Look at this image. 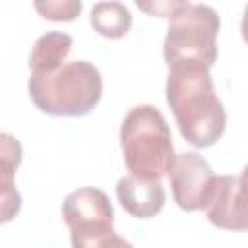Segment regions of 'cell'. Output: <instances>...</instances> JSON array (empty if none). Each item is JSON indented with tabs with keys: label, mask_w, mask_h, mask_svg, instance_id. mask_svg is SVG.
I'll list each match as a JSON object with an SVG mask.
<instances>
[{
	"label": "cell",
	"mask_w": 248,
	"mask_h": 248,
	"mask_svg": "<svg viewBox=\"0 0 248 248\" xmlns=\"http://www.w3.org/2000/svg\"><path fill=\"white\" fill-rule=\"evenodd\" d=\"M167 103L172 108L182 138L194 147H211L225 132L227 114L209 68L198 62H182L169 68Z\"/></svg>",
	"instance_id": "6da1fadb"
},
{
	"label": "cell",
	"mask_w": 248,
	"mask_h": 248,
	"mask_svg": "<svg viewBox=\"0 0 248 248\" xmlns=\"http://www.w3.org/2000/svg\"><path fill=\"white\" fill-rule=\"evenodd\" d=\"M27 91L33 105L50 116H83L103 95V78L87 60H64L52 70L31 72Z\"/></svg>",
	"instance_id": "7a4b0ae2"
},
{
	"label": "cell",
	"mask_w": 248,
	"mask_h": 248,
	"mask_svg": "<svg viewBox=\"0 0 248 248\" xmlns=\"http://www.w3.org/2000/svg\"><path fill=\"white\" fill-rule=\"evenodd\" d=\"M120 147L126 169L138 178L161 180L176 157L170 128L153 105H138L128 110L120 126Z\"/></svg>",
	"instance_id": "3957f363"
},
{
	"label": "cell",
	"mask_w": 248,
	"mask_h": 248,
	"mask_svg": "<svg viewBox=\"0 0 248 248\" xmlns=\"http://www.w3.org/2000/svg\"><path fill=\"white\" fill-rule=\"evenodd\" d=\"M221 19L207 4L182 2L169 17L163 56L167 66L182 62H198L211 68L217 62V35Z\"/></svg>",
	"instance_id": "277c9868"
},
{
	"label": "cell",
	"mask_w": 248,
	"mask_h": 248,
	"mask_svg": "<svg viewBox=\"0 0 248 248\" xmlns=\"http://www.w3.org/2000/svg\"><path fill=\"white\" fill-rule=\"evenodd\" d=\"M62 217L70 229V240H87L114 231V209L99 188H78L62 202Z\"/></svg>",
	"instance_id": "5b68a950"
},
{
	"label": "cell",
	"mask_w": 248,
	"mask_h": 248,
	"mask_svg": "<svg viewBox=\"0 0 248 248\" xmlns=\"http://www.w3.org/2000/svg\"><path fill=\"white\" fill-rule=\"evenodd\" d=\"M169 178H170L172 198L180 209L184 211L205 209L213 190L215 172L200 153L196 151L178 153L169 170Z\"/></svg>",
	"instance_id": "8992f818"
},
{
	"label": "cell",
	"mask_w": 248,
	"mask_h": 248,
	"mask_svg": "<svg viewBox=\"0 0 248 248\" xmlns=\"http://www.w3.org/2000/svg\"><path fill=\"white\" fill-rule=\"evenodd\" d=\"M207 221L225 231H246L244 209V172L238 176H215L209 202L205 205Z\"/></svg>",
	"instance_id": "52a82bcc"
},
{
	"label": "cell",
	"mask_w": 248,
	"mask_h": 248,
	"mask_svg": "<svg viewBox=\"0 0 248 248\" xmlns=\"http://www.w3.org/2000/svg\"><path fill=\"white\" fill-rule=\"evenodd\" d=\"M116 198L126 213L136 219H149L155 217L167 200L165 188L161 180L151 178H138L126 174L116 182Z\"/></svg>",
	"instance_id": "ba28073f"
},
{
	"label": "cell",
	"mask_w": 248,
	"mask_h": 248,
	"mask_svg": "<svg viewBox=\"0 0 248 248\" xmlns=\"http://www.w3.org/2000/svg\"><path fill=\"white\" fill-rule=\"evenodd\" d=\"M21 157V141L14 134L0 132V225L16 219L21 209V194L14 182Z\"/></svg>",
	"instance_id": "9c48e42d"
},
{
	"label": "cell",
	"mask_w": 248,
	"mask_h": 248,
	"mask_svg": "<svg viewBox=\"0 0 248 248\" xmlns=\"http://www.w3.org/2000/svg\"><path fill=\"white\" fill-rule=\"evenodd\" d=\"M72 50V37L62 31H48L41 35L29 54L31 72H46L62 64Z\"/></svg>",
	"instance_id": "30bf717a"
},
{
	"label": "cell",
	"mask_w": 248,
	"mask_h": 248,
	"mask_svg": "<svg viewBox=\"0 0 248 248\" xmlns=\"http://www.w3.org/2000/svg\"><path fill=\"white\" fill-rule=\"evenodd\" d=\"M91 27L107 39H122L132 27V14L122 2H97L89 16Z\"/></svg>",
	"instance_id": "8fae6325"
},
{
	"label": "cell",
	"mask_w": 248,
	"mask_h": 248,
	"mask_svg": "<svg viewBox=\"0 0 248 248\" xmlns=\"http://www.w3.org/2000/svg\"><path fill=\"white\" fill-rule=\"evenodd\" d=\"M35 10L41 14V17L50 21H72L81 14V0H45L35 2Z\"/></svg>",
	"instance_id": "7c38bea8"
},
{
	"label": "cell",
	"mask_w": 248,
	"mask_h": 248,
	"mask_svg": "<svg viewBox=\"0 0 248 248\" xmlns=\"http://www.w3.org/2000/svg\"><path fill=\"white\" fill-rule=\"evenodd\" d=\"M72 248H134L128 240L118 236L114 231L87 238V240H70Z\"/></svg>",
	"instance_id": "4fadbf2b"
},
{
	"label": "cell",
	"mask_w": 248,
	"mask_h": 248,
	"mask_svg": "<svg viewBox=\"0 0 248 248\" xmlns=\"http://www.w3.org/2000/svg\"><path fill=\"white\" fill-rule=\"evenodd\" d=\"M182 6V2H151V4H138L140 10L151 14V16H159V17H170L178 8Z\"/></svg>",
	"instance_id": "5bb4252c"
}]
</instances>
